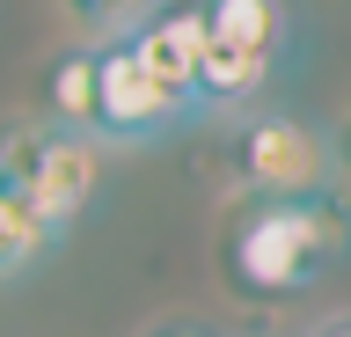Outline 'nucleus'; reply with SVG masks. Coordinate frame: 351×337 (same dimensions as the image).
<instances>
[{"label":"nucleus","instance_id":"obj_7","mask_svg":"<svg viewBox=\"0 0 351 337\" xmlns=\"http://www.w3.org/2000/svg\"><path fill=\"white\" fill-rule=\"evenodd\" d=\"M278 59L263 51H234V45H213L205 37V67H197V111H219V103H249V95L271 81Z\"/></svg>","mask_w":351,"mask_h":337},{"label":"nucleus","instance_id":"obj_1","mask_svg":"<svg viewBox=\"0 0 351 337\" xmlns=\"http://www.w3.org/2000/svg\"><path fill=\"white\" fill-rule=\"evenodd\" d=\"M351 242L337 198H249L227 220V279L249 301H293Z\"/></svg>","mask_w":351,"mask_h":337},{"label":"nucleus","instance_id":"obj_13","mask_svg":"<svg viewBox=\"0 0 351 337\" xmlns=\"http://www.w3.org/2000/svg\"><path fill=\"white\" fill-rule=\"evenodd\" d=\"M322 337H351V323H329V330H322Z\"/></svg>","mask_w":351,"mask_h":337},{"label":"nucleus","instance_id":"obj_5","mask_svg":"<svg viewBox=\"0 0 351 337\" xmlns=\"http://www.w3.org/2000/svg\"><path fill=\"white\" fill-rule=\"evenodd\" d=\"M125 45L139 51V67L197 117V67H205V8L197 0H169L154 8L139 30H125Z\"/></svg>","mask_w":351,"mask_h":337},{"label":"nucleus","instance_id":"obj_3","mask_svg":"<svg viewBox=\"0 0 351 337\" xmlns=\"http://www.w3.org/2000/svg\"><path fill=\"white\" fill-rule=\"evenodd\" d=\"M183 103H176L125 37L95 45V139H117V147H139V139H161L169 125H183Z\"/></svg>","mask_w":351,"mask_h":337},{"label":"nucleus","instance_id":"obj_2","mask_svg":"<svg viewBox=\"0 0 351 337\" xmlns=\"http://www.w3.org/2000/svg\"><path fill=\"white\" fill-rule=\"evenodd\" d=\"M95 176H103V154H95V139L88 132H22L8 154H0V183H15L29 213L44 220V235H66V227L81 220V205L95 198Z\"/></svg>","mask_w":351,"mask_h":337},{"label":"nucleus","instance_id":"obj_8","mask_svg":"<svg viewBox=\"0 0 351 337\" xmlns=\"http://www.w3.org/2000/svg\"><path fill=\"white\" fill-rule=\"evenodd\" d=\"M51 111H59L66 132H88V139H95V45L66 51L59 67H51Z\"/></svg>","mask_w":351,"mask_h":337},{"label":"nucleus","instance_id":"obj_11","mask_svg":"<svg viewBox=\"0 0 351 337\" xmlns=\"http://www.w3.org/2000/svg\"><path fill=\"white\" fill-rule=\"evenodd\" d=\"M337 161L351 169V117H344V132H337Z\"/></svg>","mask_w":351,"mask_h":337},{"label":"nucleus","instance_id":"obj_6","mask_svg":"<svg viewBox=\"0 0 351 337\" xmlns=\"http://www.w3.org/2000/svg\"><path fill=\"white\" fill-rule=\"evenodd\" d=\"M197 8H205V37H213V45L278 59V45H285V0H197Z\"/></svg>","mask_w":351,"mask_h":337},{"label":"nucleus","instance_id":"obj_12","mask_svg":"<svg viewBox=\"0 0 351 337\" xmlns=\"http://www.w3.org/2000/svg\"><path fill=\"white\" fill-rule=\"evenodd\" d=\"M154 337H205V330H191V323H169V330H154Z\"/></svg>","mask_w":351,"mask_h":337},{"label":"nucleus","instance_id":"obj_9","mask_svg":"<svg viewBox=\"0 0 351 337\" xmlns=\"http://www.w3.org/2000/svg\"><path fill=\"white\" fill-rule=\"evenodd\" d=\"M44 220L29 213V198H22L15 183H0V279H15L22 264H37L44 257Z\"/></svg>","mask_w":351,"mask_h":337},{"label":"nucleus","instance_id":"obj_10","mask_svg":"<svg viewBox=\"0 0 351 337\" xmlns=\"http://www.w3.org/2000/svg\"><path fill=\"white\" fill-rule=\"evenodd\" d=\"M66 8H73V15H81V23L88 30H139V23H147V15H154V8H161V0H66Z\"/></svg>","mask_w":351,"mask_h":337},{"label":"nucleus","instance_id":"obj_4","mask_svg":"<svg viewBox=\"0 0 351 337\" xmlns=\"http://www.w3.org/2000/svg\"><path fill=\"white\" fill-rule=\"evenodd\" d=\"M234 169L256 198H322V176H329V147L307 132L300 117H256L249 132L234 139Z\"/></svg>","mask_w":351,"mask_h":337}]
</instances>
